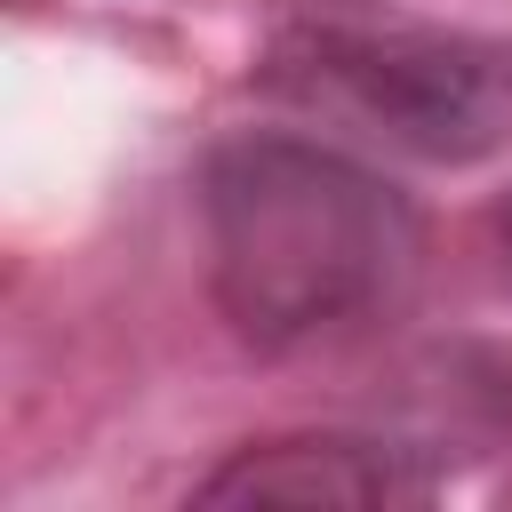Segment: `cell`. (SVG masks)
<instances>
[{
  "mask_svg": "<svg viewBox=\"0 0 512 512\" xmlns=\"http://www.w3.org/2000/svg\"><path fill=\"white\" fill-rule=\"evenodd\" d=\"M208 296L256 352L344 344L392 320L424 272L416 200L344 144L248 128L200 160Z\"/></svg>",
  "mask_w": 512,
  "mask_h": 512,
  "instance_id": "6da1fadb",
  "label": "cell"
},
{
  "mask_svg": "<svg viewBox=\"0 0 512 512\" xmlns=\"http://www.w3.org/2000/svg\"><path fill=\"white\" fill-rule=\"evenodd\" d=\"M448 488V464L416 440L392 432H272L232 448L192 496L200 504H248V496H288V504H424Z\"/></svg>",
  "mask_w": 512,
  "mask_h": 512,
  "instance_id": "3957f363",
  "label": "cell"
},
{
  "mask_svg": "<svg viewBox=\"0 0 512 512\" xmlns=\"http://www.w3.org/2000/svg\"><path fill=\"white\" fill-rule=\"evenodd\" d=\"M496 240H504V264H512V200L496 208Z\"/></svg>",
  "mask_w": 512,
  "mask_h": 512,
  "instance_id": "277c9868",
  "label": "cell"
},
{
  "mask_svg": "<svg viewBox=\"0 0 512 512\" xmlns=\"http://www.w3.org/2000/svg\"><path fill=\"white\" fill-rule=\"evenodd\" d=\"M256 88L360 144L472 168L512 152V40L448 24H288Z\"/></svg>",
  "mask_w": 512,
  "mask_h": 512,
  "instance_id": "7a4b0ae2",
  "label": "cell"
}]
</instances>
